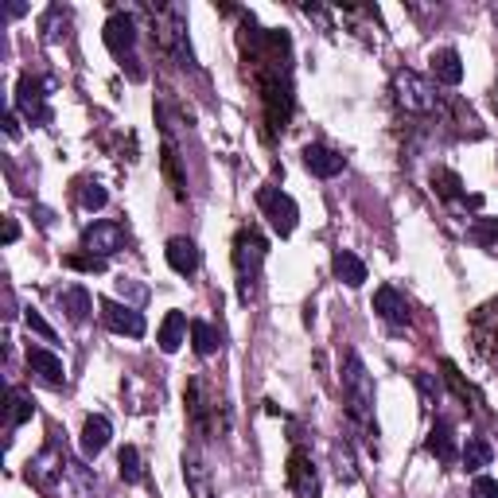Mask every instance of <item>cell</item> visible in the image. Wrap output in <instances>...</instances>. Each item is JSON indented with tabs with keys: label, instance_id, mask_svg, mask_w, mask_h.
<instances>
[{
	"label": "cell",
	"instance_id": "1",
	"mask_svg": "<svg viewBox=\"0 0 498 498\" xmlns=\"http://www.w3.org/2000/svg\"><path fill=\"white\" fill-rule=\"evenodd\" d=\"M343 397H346V413H351V420L374 444V436H378V420H374V401H378V393H374V378H370L366 363L355 351L346 355V363H343Z\"/></svg>",
	"mask_w": 498,
	"mask_h": 498
},
{
	"label": "cell",
	"instance_id": "2",
	"mask_svg": "<svg viewBox=\"0 0 498 498\" xmlns=\"http://www.w3.org/2000/svg\"><path fill=\"white\" fill-rule=\"evenodd\" d=\"M269 257V242L261 238L254 226H242L234 234V272H238V296L249 300L254 296V284L261 277V265Z\"/></svg>",
	"mask_w": 498,
	"mask_h": 498
},
{
	"label": "cell",
	"instance_id": "3",
	"mask_svg": "<svg viewBox=\"0 0 498 498\" xmlns=\"http://www.w3.org/2000/svg\"><path fill=\"white\" fill-rule=\"evenodd\" d=\"M393 97H397V106H401L405 114H417V117H425L440 106L436 86L417 70H397L393 74Z\"/></svg>",
	"mask_w": 498,
	"mask_h": 498
},
{
	"label": "cell",
	"instance_id": "4",
	"mask_svg": "<svg viewBox=\"0 0 498 498\" xmlns=\"http://www.w3.org/2000/svg\"><path fill=\"white\" fill-rule=\"evenodd\" d=\"M257 203H261V210L269 215L272 230H277L281 238H289V234L296 230V222H300V207H296L292 195H284L281 187H261V191H257Z\"/></svg>",
	"mask_w": 498,
	"mask_h": 498
},
{
	"label": "cell",
	"instance_id": "5",
	"mask_svg": "<svg viewBox=\"0 0 498 498\" xmlns=\"http://www.w3.org/2000/svg\"><path fill=\"white\" fill-rule=\"evenodd\" d=\"M183 401H187V420H191V429L195 436H210V417H215V393H210V385L203 378H191L187 382V393H183Z\"/></svg>",
	"mask_w": 498,
	"mask_h": 498
},
{
	"label": "cell",
	"instance_id": "6",
	"mask_svg": "<svg viewBox=\"0 0 498 498\" xmlns=\"http://www.w3.org/2000/svg\"><path fill=\"white\" fill-rule=\"evenodd\" d=\"M43 90H47V82L35 78V74H23L20 86H16V114L28 117L32 124H47V121H51V109H47V102H43V97H47Z\"/></svg>",
	"mask_w": 498,
	"mask_h": 498
},
{
	"label": "cell",
	"instance_id": "7",
	"mask_svg": "<svg viewBox=\"0 0 498 498\" xmlns=\"http://www.w3.org/2000/svg\"><path fill=\"white\" fill-rule=\"evenodd\" d=\"M124 249V230L117 222H94V226H86L82 234V254H90L97 261H109L114 254Z\"/></svg>",
	"mask_w": 498,
	"mask_h": 498
},
{
	"label": "cell",
	"instance_id": "8",
	"mask_svg": "<svg viewBox=\"0 0 498 498\" xmlns=\"http://www.w3.org/2000/svg\"><path fill=\"white\" fill-rule=\"evenodd\" d=\"M102 40H106V47L114 51L117 59H124V62H136V23H133V16L129 12H114V16L106 20V32H102Z\"/></svg>",
	"mask_w": 498,
	"mask_h": 498
},
{
	"label": "cell",
	"instance_id": "9",
	"mask_svg": "<svg viewBox=\"0 0 498 498\" xmlns=\"http://www.w3.org/2000/svg\"><path fill=\"white\" fill-rule=\"evenodd\" d=\"M289 487L296 498H319V475H316V464L311 456L304 452L300 444L289 452Z\"/></svg>",
	"mask_w": 498,
	"mask_h": 498
},
{
	"label": "cell",
	"instance_id": "10",
	"mask_svg": "<svg viewBox=\"0 0 498 498\" xmlns=\"http://www.w3.org/2000/svg\"><path fill=\"white\" fill-rule=\"evenodd\" d=\"M97 308H102V319H106V327H109V331L129 335V339H141V335L148 331L144 316H141V311H136V308H129V304H117V300H97Z\"/></svg>",
	"mask_w": 498,
	"mask_h": 498
},
{
	"label": "cell",
	"instance_id": "11",
	"mask_svg": "<svg viewBox=\"0 0 498 498\" xmlns=\"http://www.w3.org/2000/svg\"><path fill=\"white\" fill-rule=\"evenodd\" d=\"M183 483L191 498H215V483H210V467L207 459L198 456V447H187L183 452Z\"/></svg>",
	"mask_w": 498,
	"mask_h": 498
},
{
	"label": "cell",
	"instance_id": "12",
	"mask_svg": "<svg viewBox=\"0 0 498 498\" xmlns=\"http://www.w3.org/2000/svg\"><path fill=\"white\" fill-rule=\"evenodd\" d=\"M62 475H67V459H62L59 444L51 440V444H47L43 452H40V456H35L32 464H28V479H35V483H40V487H55V483H59Z\"/></svg>",
	"mask_w": 498,
	"mask_h": 498
},
{
	"label": "cell",
	"instance_id": "13",
	"mask_svg": "<svg viewBox=\"0 0 498 498\" xmlns=\"http://www.w3.org/2000/svg\"><path fill=\"white\" fill-rule=\"evenodd\" d=\"M374 311H378L385 323H393V327H405L409 323V300L393 289V284H382V289L374 292Z\"/></svg>",
	"mask_w": 498,
	"mask_h": 498
},
{
	"label": "cell",
	"instance_id": "14",
	"mask_svg": "<svg viewBox=\"0 0 498 498\" xmlns=\"http://www.w3.org/2000/svg\"><path fill=\"white\" fill-rule=\"evenodd\" d=\"M109 436H114V425L106 417H86L82 436H78V447H82V459H97L109 447Z\"/></svg>",
	"mask_w": 498,
	"mask_h": 498
},
{
	"label": "cell",
	"instance_id": "15",
	"mask_svg": "<svg viewBox=\"0 0 498 498\" xmlns=\"http://www.w3.org/2000/svg\"><path fill=\"white\" fill-rule=\"evenodd\" d=\"M304 168L319 180H335L346 168V160L339 152H331V148H323V144H308L304 148Z\"/></svg>",
	"mask_w": 498,
	"mask_h": 498
},
{
	"label": "cell",
	"instance_id": "16",
	"mask_svg": "<svg viewBox=\"0 0 498 498\" xmlns=\"http://www.w3.org/2000/svg\"><path fill=\"white\" fill-rule=\"evenodd\" d=\"M164 257H168L171 272H180V277H191V272L198 269V245L191 238H168Z\"/></svg>",
	"mask_w": 498,
	"mask_h": 498
},
{
	"label": "cell",
	"instance_id": "17",
	"mask_svg": "<svg viewBox=\"0 0 498 498\" xmlns=\"http://www.w3.org/2000/svg\"><path fill=\"white\" fill-rule=\"evenodd\" d=\"M28 366H32V374H40V382H47V385H62V378H67L62 358L55 351H47V346H32V351H28Z\"/></svg>",
	"mask_w": 498,
	"mask_h": 498
},
{
	"label": "cell",
	"instance_id": "18",
	"mask_svg": "<svg viewBox=\"0 0 498 498\" xmlns=\"http://www.w3.org/2000/svg\"><path fill=\"white\" fill-rule=\"evenodd\" d=\"M187 331H191V323H187L183 311H168L164 323H160V331H156V343H160V351L164 355H176L183 339H187Z\"/></svg>",
	"mask_w": 498,
	"mask_h": 498
},
{
	"label": "cell",
	"instance_id": "19",
	"mask_svg": "<svg viewBox=\"0 0 498 498\" xmlns=\"http://www.w3.org/2000/svg\"><path fill=\"white\" fill-rule=\"evenodd\" d=\"M432 78L440 86H459L464 82V62H459V51L452 47H440V51H432Z\"/></svg>",
	"mask_w": 498,
	"mask_h": 498
},
{
	"label": "cell",
	"instance_id": "20",
	"mask_svg": "<svg viewBox=\"0 0 498 498\" xmlns=\"http://www.w3.org/2000/svg\"><path fill=\"white\" fill-rule=\"evenodd\" d=\"M331 269H335V277H339L346 289H358V284H366V265H363V257H358V254H351V249H335Z\"/></svg>",
	"mask_w": 498,
	"mask_h": 498
},
{
	"label": "cell",
	"instance_id": "21",
	"mask_svg": "<svg viewBox=\"0 0 498 498\" xmlns=\"http://www.w3.org/2000/svg\"><path fill=\"white\" fill-rule=\"evenodd\" d=\"M429 452L440 459V464H456V429H452V420H436L432 432H429Z\"/></svg>",
	"mask_w": 498,
	"mask_h": 498
},
{
	"label": "cell",
	"instance_id": "22",
	"mask_svg": "<svg viewBox=\"0 0 498 498\" xmlns=\"http://www.w3.org/2000/svg\"><path fill=\"white\" fill-rule=\"evenodd\" d=\"M59 304H62V311L70 316V323H86V316L94 311V296L86 292L82 284H70V289L59 292Z\"/></svg>",
	"mask_w": 498,
	"mask_h": 498
},
{
	"label": "cell",
	"instance_id": "23",
	"mask_svg": "<svg viewBox=\"0 0 498 498\" xmlns=\"http://www.w3.org/2000/svg\"><path fill=\"white\" fill-rule=\"evenodd\" d=\"M8 401H12V409H8V432H16L20 425H28V420H32L35 401H32V393L20 390V385H12V390H8Z\"/></svg>",
	"mask_w": 498,
	"mask_h": 498
},
{
	"label": "cell",
	"instance_id": "24",
	"mask_svg": "<svg viewBox=\"0 0 498 498\" xmlns=\"http://www.w3.org/2000/svg\"><path fill=\"white\" fill-rule=\"evenodd\" d=\"M164 176L171 183V191H176V198H187V176L180 171V148L171 136H164Z\"/></svg>",
	"mask_w": 498,
	"mask_h": 498
},
{
	"label": "cell",
	"instance_id": "25",
	"mask_svg": "<svg viewBox=\"0 0 498 498\" xmlns=\"http://www.w3.org/2000/svg\"><path fill=\"white\" fill-rule=\"evenodd\" d=\"M191 346H195L198 358H210V355H215L218 346H222V343H218V331L210 327L207 319H191Z\"/></svg>",
	"mask_w": 498,
	"mask_h": 498
},
{
	"label": "cell",
	"instance_id": "26",
	"mask_svg": "<svg viewBox=\"0 0 498 498\" xmlns=\"http://www.w3.org/2000/svg\"><path fill=\"white\" fill-rule=\"evenodd\" d=\"M67 479H70L74 498H97V479L82 464H74V459H67Z\"/></svg>",
	"mask_w": 498,
	"mask_h": 498
},
{
	"label": "cell",
	"instance_id": "27",
	"mask_svg": "<svg viewBox=\"0 0 498 498\" xmlns=\"http://www.w3.org/2000/svg\"><path fill=\"white\" fill-rule=\"evenodd\" d=\"M117 471H121V479L129 483V487H136V483L144 479V467H141V452H136L133 444H124L121 452H117Z\"/></svg>",
	"mask_w": 498,
	"mask_h": 498
},
{
	"label": "cell",
	"instance_id": "28",
	"mask_svg": "<svg viewBox=\"0 0 498 498\" xmlns=\"http://www.w3.org/2000/svg\"><path fill=\"white\" fill-rule=\"evenodd\" d=\"M491 456H494V447L487 440H467L464 444V452H459V459H464V467L467 471H479V467H491Z\"/></svg>",
	"mask_w": 498,
	"mask_h": 498
},
{
	"label": "cell",
	"instance_id": "29",
	"mask_svg": "<svg viewBox=\"0 0 498 498\" xmlns=\"http://www.w3.org/2000/svg\"><path fill=\"white\" fill-rule=\"evenodd\" d=\"M23 323H28V331H35V335H40L43 343H59L55 327H51V323H47V319H43V316H40V311H35V308H28V311H23Z\"/></svg>",
	"mask_w": 498,
	"mask_h": 498
},
{
	"label": "cell",
	"instance_id": "30",
	"mask_svg": "<svg viewBox=\"0 0 498 498\" xmlns=\"http://www.w3.org/2000/svg\"><path fill=\"white\" fill-rule=\"evenodd\" d=\"M109 203V191L102 183H82V210H102Z\"/></svg>",
	"mask_w": 498,
	"mask_h": 498
},
{
	"label": "cell",
	"instance_id": "31",
	"mask_svg": "<svg viewBox=\"0 0 498 498\" xmlns=\"http://www.w3.org/2000/svg\"><path fill=\"white\" fill-rule=\"evenodd\" d=\"M335 475H339V483H355V459L343 444H335Z\"/></svg>",
	"mask_w": 498,
	"mask_h": 498
},
{
	"label": "cell",
	"instance_id": "32",
	"mask_svg": "<svg viewBox=\"0 0 498 498\" xmlns=\"http://www.w3.org/2000/svg\"><path fill=\"white\" fill-rule=\"evenodd\" d=\"M432 183H436V191H440L444 198H456V195H459V187H464V183H459L456 171H436Z\"/></svg>",
	"mask_w": 498,
	"mask_h": 498
},
{
	"label": "cell",
	"instance_id": "33",
	"mask_svg": "<svg viewBox=\"0 0 498 498\" xmlns=\"http://www.w3.org/2000/svg\"><path fill=\"white\" fill-rule=\"evenodd\" d=\"M67 265H70V269H82V272H102L106 261H97V257H90V254H70Z\"/></svg>",
	"mask_w": 498,
	"mask_h": 498
},
{
	"label": "cell",
	"instance_id": "34",
	"mask_svg": "<svg viewBox=\"0 0 498 498\" xmlns=\"http://www.w3.org/2000/svg\"><path fill=\"white\" fill-rule=\"evenodd\" d=\"M471 498H498V479L475 475V483H471Z\"/></svg>",
	"mask_w": 498,
	"mask_h": 498
},
{
	"label": "cell",
	"instance_id": "35",
	"mask_svg": "<svg viewBox=\"0 0 498 498\" xmlns=\"http://www.w3.org/2000/svg\"><path fill=\"white\" fill-rule=\"evenodd\" d=\"M417 385H420V393H425V405H436V401H440V385H436L429 374H417Z\"/></svg>",
	"mask_w": 498,
	"mask_h": 498
},
{
	"label": "cell",
	"instance_id": "36",
	"mask_svg": "<svg viewBox=\"0 0 498 498\" xmlns=\"http://www.w3.org/2000/svg\"><path fill=\"white\" fill-rule=\"evenodd\" d=\"M5 136H8V141H16V136H20V114H16V109H8V114H5Z\"/></svg>",
	"mask_w": 498,
	"mask_h": 498
},
{
	"label": "cell",
	"instance_id": "37",
	"mask_svg": "<svg viewBox=\"0 0 498 498\" xmlns=\"http://www.w3.org/2000/svg\"><path fill=\"white\" fill-rule=\"evenodd\" d=\"M117 289H121V292H129L133 300H144V289H136L133 281H117Z\"/></svg>",
	"mask_w": 498,
	"mask_h": 498
},
{
	"label": "cell",
	"instance_id": "38",
	"mask_svg": "<svg viewBox=\"0 0 498 498\" xmlns=\"http://www.w3.org/2000/svg\"><path fill=\"white\" fill-rule=\"evenodd\" d=\"M16 238H20V226H16V218H8L5 222V245H12Z\"/></svg>",
	"mask_w": 498,
	"mask_h": 498
},
{
	"label": "cell",
	"instance_id": "39",
	"mask_svg": "<svg viewBox=\"0 0 498 498\" xmlns=\"http://www.w3.org/2000/svg\"><path fill=\"white\" fill-rule=\"evenodd\" d=\"M494 23H498V5H494Z\"/></svg>",
	"mask_w": 498,
	"mask_h": 498
}]
</instances>
